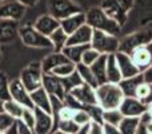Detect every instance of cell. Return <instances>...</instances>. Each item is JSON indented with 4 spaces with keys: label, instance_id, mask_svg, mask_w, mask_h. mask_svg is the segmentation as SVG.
<instances>
[{
    "label": "cell",
    "instance_id": "6125c7cd",
    "mask_svg": "<svg viewBox=\"0 0 152 134\" xmlns=\"http://www.w3.org/2000/svg\"><path fill=\"white\" fill-rule=\"evenodd\" d=\"M150 106H152V103H151V105H150Z\"/></svg>",
    "mask_w": 152,
    "mask_h": 134
},
{
    "label": "cell",
    "instance_id": "91938a15",
    "mask_svg": "<svg viewBox=\"0 0 152 134\" xmlns=\"http://www.w3.org/2000/svg\"><path fill=\"white\" fill-rule=\"evenodd\" d=\"M0 134H4V132H0Z\"/></svg>",
    "mask_w": 152,
    "mask_h": 134
},
{
    "label": "cell",
    "instance_id": "ba28073f",
    "mask_svg": "<svg viewBox=\"0 0 152 134\" xmlns=\"http://www.w3.org/2000/svg\"><path fill=\"white\" fill-rule=\"evenodd\" d=\"M47 10L48 13L58 20H63L74 13L84 12L83 8L74 0H47Z\"/></svg>",
    "mask_w": 152,
    "mask_h": 134
},
{
    "label": "cell",
    "instance_id": "836d02e7",
    "mask_svg": "<svg viewBox=\"0 0 152 134\" xmlns=\"http://www.w3.org/2000/svg\"><path fill=\"white\" fill-rule=\"evenodd\" d=\"M61 81H63V84H64V87H66L67 93H69L72 89H75V87L80 86V84L83 83V79L80 78L77 71H75L74 74L66 76V78H61Z\"/></svg>",
    "mask_w": 152,
    "mask_h": 134
},
{
    "label": "cell",
    "instance_id": "277c9868",
    "mask_svg": "<svg viewBox=\"0 0 152 134\" xmlns=\"http://www.w3.org/2000/svg\"><path fill=\"white\" fill-rule=\"evenodd\" d=\"M19 38H20L21 43L27 47L53 50V46L51 43L50 38L40 34L32 24H24V26L19 27Z\"/></svg>",
    "mask_w": 152,
    "mask_h": 134
},
{
    "label": "cell",
    "instance_id": "7a4b0ae2",
    "mask_svg": "<svg viewBox=\"0 0 152 134\" xmlns=\"http://www.w3.org/2000/svg\"><path fill=\"white\" fill-rule=\"evenodd\" d=\"M96 91L97 105L103 110H111V109H119L124 99L123 90L116 83H103L95 89Z\"/></svg>",
    "mask_w": 152,
    "mask_h": 134
},
{
    "label": "cell",
    "instance_id": "6da1fadb",
    "mask_svg": "<svg viewBox=\"0 0 152 134\" xmlns=\"http://www.w3.org/2000/svg\"><path fill=\"white\" fill-rule=\"evenodd\" d=\"M86 23L91 27L92 30L107 32L111 35L118 36L119 32L121 31V26L116 20L107 15L103 11L102 7H92L87 11L86 13Z\"/></svg>",
    "mask_w": 152,
    "mask_h": 134
},
{
    "label": "cell",
    "instance_id": "f907efd6",
    "mask_svg": "<svg viewBox=\"0 0 152 134\" xmlns=\"http://www.w3.org/2000/svg\"><path fill=\"white\" fill-rule=\"evenodd\" d=\"M136 134H150V133H148L147 129H145V125L140 122V124H139V127H137V130H136Z\"/></svg>",
    "mask_w": 152,
    "mask_h": 134
},
{
    "label": "cell",
    "instance_id": "44dd1931",
    "mask_svg": "<svg viewBox=\"0 0 152 134\" xmlns=\"http://www.w3.org/2000/svg\"><path fill=\"white\" fill-rule=\"evenodd\" d=\"M66 62H69L68 59L66 58L61 51H53V53L48 54L44 59H43L40 63H42V70L44 74H51L53 68H56L59 64H63Z\"/></svg>",
    "mask_w": 152,
    "mask_h": 134
},
{
    "label": "cell",
    "instance_id": "d4e9b609",
    "mask_svg": "<svg viewBox=\"0 0 152 134\" xmlns=\"http://www.w3.org/2000/svg\"><path fill=\"white\" fill-rule=\"evenodd\" d=\"M89 67H91L95 78H96L97 86L103 83H107V75H105V70H107V55H100L99 59L94 64H91Z\"/></svg>",
    "mask_w": 152,
    "mask_h": 134
},
{
    "label": "cell",
    "instance_id": "83f0119b",
    "mask_svg": "<svg viewBox=\"0 0 152 134\" xmlns=\"http://www.w3.org/2000/svg\"><path fill=\"white\" fill-rule=\"evenodd\" d=\"M48 38H50L51 43L53 46V51H61L63 47H66L67 40H68V35L66 34V31L61 27L56 28Z\"/></svg>",
    "mask_w": 152,
    "mask_h": 134
},
{
    "label": "cell",
    "instance_id": "52a82bcc",
    "mask_svg": "<svg viewBox=\"0 0 152 134\" xmlns=\"http://www.w3.org/2000/svg\"><path fill=\"white\" fill-rule=\"evenodd\" d=\"M43 70L40 62H32L27 67H24L20 73L19 79L26 86L29 93L43 87Z\"/></svg>",
    "mask_w": 152,
    "mask_h": 134
},
{
    "label": "cell",
    "instance_id": "bcb514c9",
    "mask_svg": "<svg viewBox=\"0 0 152 134\" xmlns=\"http://www.w3.org/2000/svg\"><path fill=\"white\" fill-rule=\"evenodd\" d=\"M16 124H18V130H19V134H35L34 130L29 129L28 126H26V125L23 124V122L20 121H16Z\"/></svg>",
    "mask_w": 152,
    "mask_h": 134
},
{
    "label": "cell",
    "instance_id": "f6af8a7d",
    "mask_svg": "<svg viewBox=\"0 0 152 134\" xmlns=\"http://www.w3.org/2000/svg\"><path fill=\"white\" fill-rule=\"evenodd\" d=\"M88 134H103V126L100 124H96V122H91Z\"/></svg>",
    "mask_w": 152,
    "mask_h": 134
},
{
    "label": "cell",
    "instance_id": "ac0fdd59",
    "mask_svg": "<svg viewBox=\"0 0 152 134\" xmlns=\"http://www.w3.org/2000/svg\"><path fill=\"white\" fill-rule=\"evenodd\" d=\"M92 34L94 30L88 26L84 24L80 28H77L75 32H72L71 35H68V40H67L66 46H84V44H89L92 40Z\"/></svg>",
    "mask_w": 152,
    "mask_h": 134
},
{
    "label": "cell",
    "instance_id": "7402d4cb",
    "mask_svg": "<svg viewBox=\"0 0 152 134\" xmlns=\"http://www.w3.org/2000/svg\"><path fill=\"white\" fill-rule=\"evenodd\" d=\"M84 24H86V12L74 13V15L60 20V27L66 31L67 35H71L72 32H75L76 30L80 28Z\"/></svg>",
    "mask_w": 152,
    "mask_h": 134
},
{
    "label": "cell",
    "instance_id": "7bdbcfd3",
    "mask_svg": "<svg viewBox=\"0 0 152 134\" xmlns=\"http://www.w3.org/2000/svg\"><path fill=\"white\" fill-rule=\"evenodd\" d=\"M64 102V106H68V107L74 109V110H79V109H83V105H81L79 101H76L74 97H72L69 93H67L66 94V98L63 99Z\"/></svg>",
    "mask_w": 152,
    "mask_h": 134
},
{
    "label": "cell",
    "instance_id": "4dcf8cb0",
    "mask_svg": "<svg viewBox=\"0 0 152 134\" xmlns=\"http://www.w3.org/2000/svg\"><path fill=\"white\" fill-rule=\"evenodd\" d=\"M123 119V114L119 109H111V110L103 111V124H110L113 126H119L120 121Z\"/></svg>",
    "mask_w": 152,
    "mask_h": 134
},
{
    "label": "cell",
    "instance_id": "db71d44e",
    "mask_svg": "<svg viewBox=\"0 0 152 134\" xmlns=\"http://www.w3.org/2000/svg\"><path fill=\"white\" fill-rule=\"evenodd\" d=\"M150 86H151V93H150V97H148V99L145 101V103H147L148 106H150L151 103H152V84H150Z\"/></svg>",
    "mask_w": 152,
    "mask_h": 134
},
{
    "label": "cell",
    "instance_id": "9a60e30c",
    "mask_svg": "<svg viewBox=\"0 0 152 134\" xmlns=\"http://www.w3.org/2000/svg\"><path fill=\"white\" fill-rule=\"evenodd\" d=\"M19 21L0 19V44H10L19 38Z\"/></svg>",
    "mask_w": 152,
    "mask_h": 134
},
{
    "label": "cell",
    "instance_id": "9f6ffc18",
    "mask_svg": "<svg viewBox=\"0 0 152 134\" xmlns=\"http://www.w3.org/2000/svg\"><path fill=\"white\" fill-rule=\"evenodd\" d=\"M51 134H67V133H64V132H60V130H58V129H56V130H53V132L51 133Z\"/></svg>",
    "mask_w": 152,
    "mask_h": 134
},
{
    "label": "cell",
    "instance_id": "681fc988",
    "mask_svg": "<svg viewBox=\"0 0 152 134\" xmlns=\"http://www.w3.org/2000/svg\"><path fill=\"white\" fill-rule=\"evenodd\" d=\"M4 134H19V130H18V124H13L12 126H10L7 130L4 132Z\"/></svg>",
    "mask_w": 152,
    "mask_h": 134
},
{
    "label": "cell",
    "instance_id": "d590c367",
    "mask_svg": "<svg viewBox=\"0 0 152 134\" xmlns=\"http://www.w3.org/2000/svg\"><path fill=\"white\" fill-rule=\"evenodd\" d=\"M10 99V79L4 71H0V101Z\"/></svg>",
    "mask_w": 152,
    "mask_h": 134
},
{
    "label": "cell",
    "instance_id": "c3c4849f",
    "mask_svg": "<svg viewBox=\"0 0 152 134\" xmlns=\"http://www.w3.org/2000/svg\"><path fill=\"white\" fill-rule=\"evenodd\" d=\"M18 1H20L24 7H34L39 3V0H18Z\"/></svg>",
    "mask_w": 152,
    "mask_h": 134
},
{
    "label": "cell",
    "instance_id": "5bb4252c",
    "mask_svg": "<svg viewBox=\"0 0 152 134\" xmlns=\"http://www.w3.org/2000/svg\"><path fill=\"white\" fill-rule=\"evenodd\" d=\"M43 87L50 95L60 98L61 101L66 98V87L63 84L61 78L53 75V74H43Z\"/></svg>",
    "mask_w": 152,
    "mask_h": 134
},
{
    "label": "cell",
    "instance_id": "8d00e7d4",
    "mask_svg": "<svg viewBox=\"0 0 152 134\" xmlns=\"http://www.w3.org/2000/svg\"><path fill=\"white\" fill-rule=\"evenodd\" d=\"M100 55H102V54H99L96 50H95V48H92L91 46H89V47L83 53V56H81V62H80V63L87 64V66H91V64H94L95 62L99 59Z\"/></svg>",
    "mask_w": 152,
    "mask_h": 134
},
{
    "label": "cell",
    "instance_id": "f5cc1de1",
    "mask_svg": "<svg viewBox=\"0 0 152 134\" xmlns=\"http://www.w3.org/2000/svg\"><path fill=\"white\" fill-rule=\"evenodd\" d=\"M145 129H147V132L150 134H152V119L150 122H147V124H145Z\"/></svg>",
    "mask_w": 152,
    "mask_h": 134
},
{
    "label": "cell",
    "instance_id": "94428289",
    "mask_svg": "<svg viewBox=\"0 0 152 134\" xmlns=\"http://www.w3.org/2000/svg\"><path fill=\"white\" fill-rule=\"evenodd\" d=\"M1 1H4V0H0V3H1Z\"/></svg>",
    "mask_w": 152,
    "mask_h": 134
},
{
    "label": "cell",
    "instance_id": "8fae6325",
    "mask_svg": "<svg viewBox=\"0 0 152 134\" xmlns=\"http://www.w3.org/2000/svg\"><path fill=\"white\" fill-rule=\"evenodd\" d=\"M148 109L150 106L136 97H124L121 105L119 106L123 117H142L144 113H147Z\"/></svg>",
    "mask_w": 152,
    "mask_h": 134
},
{
    "label": "cell",
    "instance_id": "e0dca14e",
    "mask_svg": "<svg viewBox=\"0 0 152 134\" xmlns=\"http://www.w3.org/2000/svg\"><path fill=\"white\" fill-rule=\"evenodd\" d=\"M32 26L40 32V34L45 35V36H50L56 28L60 27V20L55 19L52 15L50 13H45V15H42L34 21Z\"/></svg>",
    "mask_w": 152,
    "mask_h": 134
},
{
    "label": "cell",
    "instance_id": "4316f807",
    "mask_svg": "<svg viewBox=\"0 0 152 134\" xmlns=\"http://www.w3.org/2000/svg\"><path fill=\"white\" fill-rule=\"evenodd\" d=\"M139 124L140 117H123L118 127L120 134H136Z\"/></svg>",
    "mask_w": 152,
    "mask_h": 134
},
{
    "label": "cell",
    "instance_id": "11a10c76",
    "mask_svg": "<svg viewBox=\"0 0 152 134\" xmlns=\"http://www.w3.org/2000/svg\"><path fill=\"white\" fill-rule=\"evenodd\" d=\"M4 111V101H0V113Z\"/></svg>",
    "mask_w": 152,
    "mask_h": 134
},
{
    "label": "cell",
    "instance_id": "9c48e42d",
    "mask_svg": "<svg viewBox=\"0 0 152 134\" xmlns=\"http://www.w3.org/2000/svg\"><path fill=\"white\" fill-rule=\"evenodd\" d=\"M10 98L16 101L20 105H23L24 107L35 109L31 99V93L26 89V86L21 83V81L19 78L10 81Z\"/></svg>",
    "mask_w": 152,
    "mask_h": 134
},
{
    "label": "cell",
    "instance_id": "f546056e",
    "mask_svg": "<svg viewBox=\"0 0 152 134\" xmlns=\"http://www.w3.org/2000/svg\"><path fill=\"white\" fill-rule=\"evenodd\" d=\"M76 71L79 73V75H80V78L83 79L84 83H88V84H91L92 87L96 89L97 82H96V78H95L94 73H92L91 67L87 66V64H83V63H77L76 64Z\"/></svg>",
    "mask_w": 152,
    "mask_h": 134
},
{
    "label": "cell",
    "instance_id": "e575fe53",
    "mask_svg": "<svg viewBox=\"0 0 152 134\" xmlns=\"http://www.w3.org/2000/svg\"><path fill=\"white\" fill-rule=\"evenodd\" d=\"M83 109H86L88 111V114L91 115L92 122L103 125V109L99 105H88V106H83Z\"/></svg>",
    "mask_w": 152,
    "mask_h": 134
},
{
    "label": "cell",
    "instance_id": "8992f818",
    "mask_svg": "<svg viewBox=\"0 0 152 134\" xmlns=\"http://www.w3.org/2000/svg\"><path fill=\"white\" fill-rule=\"evenodd\" d=\"M119 43H120V39L116 35L94 30L89 46L102 55H110V54H115L119 51Z\"/></svg>",
    "mask_w": 152,
    "mask_h": 134
},
{
    "label": "cell",
    "instance_id": "7dc6e473",
    "mask_svg": "<svg viewBox=\"0 0 152 134\" xmlns=\"http://www.w3.org/2000/svg\"><path fill=\"white\" fill-rule=\"evenodd\" d=\"M143 78H144V82L148 84H152V64L147 68L145 71H143Z\"/></svg>",
    "mask_w": 152,
    "mask_h": 134
},
{
    "label": "cell",
    "instance_id": "484cf974",
    "mask_svg": "<svg viewBox=\"0 0 152 134\" xmlns=\"http://www.w3.org/2000/svg\"><path fill=\"white\" fill-rule=\"evenodd\" d=\"M89 47V44H84V46H66L63 47L61 53L66 55V58L68 59L69 62L77 64L81 62V56H83V53Z\"/></svg>",
    "mask_w": 152,
    "mask_h": 134
},
{
    "label": "cell",
    "instance_id": "5b68a950",
    "mask_svg": "<svg viewBox=\"0 0 152 134\" xmlns=\"http://www.w3.org/2000/svg\"><path fill=\"white\" fill-rule=\"evenodd\" d=\"M135 0H102V5L105 13L120 26L126 24L128 19V12L134 7Z\"/></svg>",
    "mask_w": 152,
    "mask_h": 134
},
{
    "label": "cell",
    "instance_id": "816d5d0a",
    "mask_svg": "<svg viewBox=\"0 0 152 134\" xmlns=\"http://www.w3.org/2000/svg\"><path fill=\"white\" fill-rule=\"evenodd\" d=\"M91 125V124H89ZM89 125H86V126H81L80 129H79V132L76 133V134H88L89 132Z\"/></svg>",
    "mask_w": 152,
    "mask_h": 134
},
{
    "label": "cell",
    "instance_id": "ab89813d",
    "mask_svg": "<svg viewBox=\"0 0 152 134\" xmlns=\"http://www.w3.org/2000/svg\"><path fill=\"white\" fill-rule=\"evenodd\" d=\"M150 93H151V86L148 83H145V82H143V83H140L139 86H137L136 91H135V97L145 103V101L150 97ZM145 105H147V103H145Z\"/></svg>",
    "mask_w": 152,
    "mask_h": 134
},
{
    "label": "cell",
    "instance_id": "2e32d148",
    "mask_svg": "<svg viewBox=\"0 0 152 134\" xmlns=\"http://www.w3.org/2000/svg\"><path fill=\"white\" fill-rule=\"evenodd\" d=\"M115 58L119 64V68H120L123 79L131 78V76H135V75H137V74H140V71L137 70V67L135 66V63L132 62L131 55H128V54H126V53H121V51H118V53H115Z\"/></svg>",
    "mask_w": 152,
    "mask_h": 134
},
{
    "label": "cell",
    "instance_id": "f35d334b",
    "mask_svg": "<svg viewBox=\"0 0 152 134\" xmlns=\"http://www.w3.org/2000/svg\"><path fill=\"white\" fill-rule=\"evenodd\" d=\"M19 121L23 122L26 126H28L29 129L34 130V126H35V109L24 107L23 114H21V118L19 119Z\"/></svg>",
    "mask_w": 152,
    "mask_h": 134
},
{
    "label": "cell",
    "instance_id": "cb8c5ba5",
    "mask_svg": "<svg viewBox=\"0 0 152 134\" xmlns=\"http://www.w3.org/2000/svg\"><path fill=\"white\" fill-rule=\"evenodd\" d=\"M144 82V78H143V74H137L135 76H131V78H124L120 81L119 86L123 90L124 97H135V91H136L137 86L140 83Z\"/></svg>",
    "mask_w": 152,
    "mask_h": 134
},
{
    "label": "cell",
    "instance_id": "680465c9",
    "mask_svg": "<svg viewBox=\"0 0 152 134\" xmlns=\"http://www.w3.org/2000/svg\"><path fill=\"white\" fill-rule=\"evenodd\" d=\"M1 58H3V55H1V50H0V62H1Z\"/></svg>",
    "mask_w": 152,
    "mask_h": 134
},
{
    "label": "cell",
    "instance_id": "d6a6232c",
    "mask_svg": "<svg viewBox=\"0 0 152 134\" xmlns=\"http://www.w3.org/2000/svg\"><path fill=\"white\" fill-rule=\"evenodd\" d=\"M56 129L67 134H76L80 129V126L76 124L74 119H64V121H58Z\"/></svg>",
    "mask_w": 152,
    "mask_h": 134
},
{
    "label": "cell",
    "instance_id": "ffe728a7",
    "mask_svg": "<svg viewBox=\"0 0 152 134\" xmlns=\"http://www.w3.org/2000/svg\"><path fill=\"white\" fill-rule=\"evenodd\" d=\"M31 99L34 103V107L40 109V110L45 111V113L52 114V109H51V98L50 94L44 90V87L35 90L31 93Z\"/></svg>",
    "mask_w": 152,
    "mask_h": 134
},
{
    "label": "cell",
    "instance_id": "1f68e13d",
    "mask_svg": "<svg viewBox=\"0 0 152 134\" xmlns=\"http://www.w3.org/2000/svg\"><path fill=\"white\" fill-rule=\"evenodd\" d=\"M75 71H76V64L72 63V62H66V63L59 64L56 68H53L51 74L59 76V78H66V76L74 74Z\"/></svg>",
    "mask_w": 152,
    "mask_h": 134
},
{
    "label": "cell",
    "instance_id": "30bf717a",
    "mask_svg": "<svg viewBox=\"0 0 152 134\" xmlns=\"http://www.w3.org/2000/svg\"><path fill=\"white\" fill-rule=\"evenodd\" d=\"M27 7H24L18 0H4L0 3V19L20 21L26 15Z\"/></svg>",
    "mask_w": 152,
    "mask_h": 134
},
{
    "label": "cell",
    "instance_id": "603a6c76",
    "mask_svg": "<svg viewBox=\"0 0 152 134\" xmlns=\"http://www.w3.org/2000/svg\"><path fill=\"white\" fill-rule=\"evenodd\" d=\"M105 75H107L108 83L119 84L120 81L123 79L121 73H120V68H119V64H118V62H116L115 54L107 55V70H105Z\"/></svg>",
    "mask_w": 152,
    "mask_h": 134
},
{
    "label": "cell",
    "instance_id": "3957f363",
    "mask_svg": "<svg viewBox=\"0 0 152 134\" xmlns=\"http://www.w3.org/2000/svg\"><path fill=\"white\" fill-rule=\"evenodd\" d=\"M151 40H152V24L147 27H143L139 31H135L131 35H127L123 39H120L119 51L131 55V53L134 50L143 47V46H147L148 43H151Z\"/></svg>",
    "mask_w": 152,
    "mask_h": 134
},
{
    "label": "cell",
    "instance_id": "60d3db41",
    "mask_svg": "<svg viewBox=\"0 0 152 134\" xmlns=\"http://www.w3.org/2000/svg\"><path fill=\"white\" fill-rule=\"evenodd\" d=\"M75 111L76 110L68 107V106H63V107L59 110L58 115H56V122H58V121H64V119H72V118H74Z\"/></svg>",
    "mask_w": 152,
    "mask_h": 134
},
{
    "label": "cell",
    "instance_id": "d6986e66",
    "mask_svg": "<svg viewBox=\"0 0 152 134\" xmlns=\"http://www.w3.org/2000/svg\"><path fill=\"white\" fill-rule=\"evenodd\" d=\"M131 58L140 73L145 71L152 64V53L148 50L147 46H143V47L134 50L131 53Z\"/></svg>",
    "mask_w": 152,
    "mask_h": 134
},
{
    "label": "cell",
    "instance_id": "f1b7e54d",
    "mask_svg": "<svg viewBox=\"0 0 152 134\" xmlns=\"http://www.w3.org/2000/svg\"><path fill=\"white\" fill-rule=\"evenodd\" d=\"M24 106L18 103L13 99H7L4 101V113H7L10 117H12L15 121H19L21 118V114H23Z\"/></svg>",
    "mask_w": 152,
    "mask_h": 134
},
{
    "label": "cell",
    "instance_id": "6f0895ef",
    "mask_svg": "<svg viewBox=\"0 0 152 134\" xmlns=\"http://www.w3.org/2000/svg\"><path fill=\"white\" fill-rule=\"evenodd\" d=\"M148 111H150V114H151V117H152V106H150V109H148Z\"/></svg>",
    "mask_w": 152,
    "mask_h": 134
},
{
    "label": "cell",
    "instance_id": "74e56055",
    "mask_svg": "<svg viewBox=\"0 0 152 134\" xmlns=\"http://www.w3.org/2000/svg\"><path fill=\"white\" fill-rule=\"evenodd\" d=\"M74 121L76 122V124L79 125V126H86V125H89L92 122L91 119V115L88 114V111L86 110V109H79V110L75 111L74 114Z\"/></svg>",
    "mask_w": 152,
    "mask_h": 134
},
{
    "label": "cell",
    "instance_id": "4fadbf2b",
    "mask_svg": "<svg viewBox=\"0 0 152 134\" xmlns=\"http://www.w3.org/2000/svg\"><path fill=\"white\" fill-rule=\"evenodd\" d=\"M69 94L75 98L76 101L81 103L83 106H88V105H97V99H96V91L95 87H92L88 83H81L80 86L75 87L69 91Z\"/></svg>",
    "mask_w": 152,
    "mask_h": 134
},
{
    "label": "cell",
    "instance_id": "7c38bea8",
    "mask_svg": "<svg viewBox=\"0 0 152 134\" xmlns=\"http://www.w3.org/2000/svg\"><path fill=\"white\" fill-rule=\"evenodd\" d=\"M56 130V121L52 114L35 107V134H51Z\"/></svg>",
    "mask_w": 152,
    "mask_h": 134
},
{
    "label": "cell",
    "instance_id": "b9f144b4",
    "mask_svg": "<svg viewBox=\"0 0 152 134\" xmlns=\"http://www.w3.org/2000/svg\"><path fill=\"white\" fill-rule=\"evenodd\" d=\"M15 119L12 118V117H10L7 113H0V132H5V130L8 129L10 126H12L13 124H15Z\"/></svg>",
    "mask_w": 152,
    "mask_h": 134
},
{
    "label": "cell",
    "instance_id": "ee69618b",
    "mask_svg": "<svg viewBox=\"0 0 152 134\" xmlns=\"http://www.w3.org/2000/svg\"><path fill=\"white\" fill-rule=\"evenodd\" d=\"M103 134H120L118 126H113L110 124H103Z\"/></svg>",
    "mask_w": 152,
    "mask_h": 134
}]
</instances>
